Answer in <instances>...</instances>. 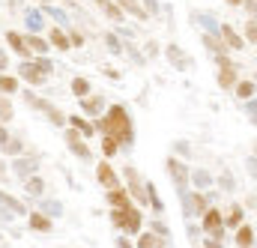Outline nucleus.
<instances>
[{
	"label": "nucleus",
	"instance_id": "f257e3e1",
	"mask_svg": "<svg viewBox=\"0 0 257 248\" xmlns=\"http://www.w3.org/2000/svg\"><path fill=\"white\" fill-rule=\"evenodd\" d=\"M102 135H108V138H114L117 144H123L128 147L132 141H135V126H132V117L126 114V108L123 105H111L108 111H105V117L99 120L96 126Z\"/></svg>",
	"mask_w": 257,
	"mask_h": 248
},
{
	"label": "nucleus",
	"instance_id": "f03ea898",
	"mask_svg": "<svg viewBox=\"0 0 257 248\" xmlns=\"http://www.w3.org/2000/svg\"><path fill=\"white\" fill-rule=\"evenodd\" d=\"M51 72H54V63L48 60L45 54H39L36 60L30 57V60H27V63H21V66H18V75H21L24 81H30L33 87H39V84H45Z\"/></svg>",
	"mask_w": 257,
	"mask_h": 248
},
{
	"label": "nucleus",
	"instance_id": "7ed1b4c3",
	"mask_svg": "<svg viewBox=\"0 0 257 248\" xmlns=\"http://www.w3.org/2000/svg\"><path fill=\"white\" fill-rule=\"evenodd\" d=\"M114 224L120 227V230H126V233H141V224H144V218H141V212L135 209V206H126V209H114Z\"/></svg>",
	"mask_w": 257,
	"mask_h": 248
},
{
	"label": "nucleus",
	"instance_id": "20e7f679",
	"mask_svg": "<svg viewBox=\"0 0 257 248\" xmlns=\"http://www.w3.org/2000/svg\"><path fill=\"white\" fill-rule=\"evenodd\" d=\"M215 63H218V87H221V90H230V87L239 81V69H236V63L230 60L227 54H218Z\"/></svg>",
	"mask_w": 257,
	"mask_h": 248
},
{
	"label": "nucleus",
	"instance_id": "39448f33",
	"mask_svg": "<svg viewBox=\"0 0 257 248\" xmlns=\"http://www.w3.org/2000/svg\"><path fill=\"white\" fill-rule=\"evenodd\" d=\"M200 230H206V233H209V236H215V239H224V218H221V209L206 206V209H203Z\"/></svg>",
	"mask_w": 257,
	"mask_h": 248
},
{
	"label": "nucleus",
	"instance_id": "423d86ee",
	"mask_svg": "<svg viewBox=\"0 0 257 248\" xmlns=\"http://www.w3.org/2000/svg\"><path fill=\"white\" fill-rule=\"evenodd\" d=\"M24 99H27V105L39 108V111H42V114H45V117H48L54 126H66V117L57 111V108H54V105H51V102H45V99H39V96H33V93H24Z\"/></svg>",
	"mask_w": 257,
	"mask_h": 248
},
{
	"label": "nucleus",
	"instance_id": "0eeeda50",
	"mask_svg": "<svg viewBox=\"0 0 257 248\" xmlns=\"http://www.w3.org/2000/svg\"><path fill=\"white\" fill-rule=\"evenodd\" d=\"M63 135H66V144H69V150H72V153H75V156H78L81 162H90V159H93V153H90V147L84 144V138H81V135H78V132H75L72 126L66 129Z\"/></svg>",
	"mask_w": 257,
	"mask_h": 248
},
{
	"label": "nucleus",
	"instance_id": "6e6552de",
	"mask_svg": "<svg viewBox=\"0 0 257 248\" xmlns=\"http://www.w3.org/2000/svg\"><path fill=\"white\" fill-rule=\"evenodd\" d=\"M165 54H168V60L174 63V69H180V72H189V69H192V57H189L180 45H168Z\"/></svg>",
	"mask_w": 257,
	"mask_h": 248
},
{
	"label": "nucleus",
	"instance_id": "1a4fd4ad",
	"mask_svg": "<svg viewBox=\"0 0 257 248\" xmlns=\"http://www.w3.org/2000/svg\"><path fill=\"white\" fill-rule=\"evenodd\" d=\"M218 36H221V42H224L227 48H233V51H242V48H245V39H242L230 24H221V27H218Z\"/></svg>",
	"mask_w": 257,
	"mask_h": 248
},
{
	"label": "nucleus",
	"instance_id": "9d476101",
	"mask_svg": "<svg viewBox=\"0 0 257 248\" xmlns=\"http://www.w3.org/2000/svg\"><path fill=\"white\" fill-rule=\"evenodd\" d=\"M168 171H171V177H174L177 188H186V186H189V168H186L180 159H168Z\"/></svg>",
	"mask_w": 257,
	"mask_h": 248
},
{
	"label": "nucleus",
	"instance_id": "9b49d317",
	"mask_svg": "<svg viewBox=\"0 0 257 248\" xmlns=\"http://www.w3.org/2000/svg\"><path fill=\"white\" fill-rule=\"evenodd\" d=\"M126 180H128V188H132V194H135L141 203H147V186H144L141 174H138L135 168H126Z\"/></svg>",
	"mask_w": 257,
	"mask_h": 248
},
{
	"label": "nucleus",
	"instance_id": "f8f14e48",
	"mask_svg": "<svg viewBox=\"0 0 257 248\" xmlns=\"http://www.w3.org/2000/svg\"><path fill=\"white\" fill-rule=\"evenodd\" d=\"M96 180L102 183V188H117L120 186V177L114 174V168H111L108 162H102V165L96 168Z\"/></svg>",
	"mask_w": 257,
	"mask_h": 248
},
{
	"label": "nucleus",
	"instance_id": "ddd939ff",
	"mask_svg": "<svg viewBox=\"0 0 257 248\" xmlns=\"http://www.w3.org/2000/svg\"><path fill=\"white\" fill-rule=\"evenodd\" d=\"M81 111L87 114V117H99L102 111H105V99L102 96H81Z\"/></svg>",
	"mask_w": 257,
	"mask_h": 248
},
{
	"label": "nucleus",
	"instance_id": "4468645a",
	"mask_svg": "<svg viewBox=\"0 0 257 248\" xmlns=\"http://www.w3.org/2000/svg\"><path fill=\"white\" fill-rule=\"evenodd\" d=\"M6 42H9V48H12L15 54H21L24 60H30V57H33V51L27 48V42H24V36H21V33L9 30V33H6Z\"/></svg>",
	"mask_w": 257,
	"mask_h": 248
},
{
	"label": "nucleus",
	"instance_id": "2eb2a0df",
	"mask_svg": "<svg viewBox=\"0 0 257 248\" xmlns=\"http://www.w3.org/2000/svg\"><path fill=\"white\" fill-rule=\"evenodd\" d=\"M27 224H30V230H39V233H48V230H54V221H51L45 212H30Z\"/></svg>",
	"mask_w": 257,
	"mask_h": 248
},
{
	"label": "nucleus",
	"instance_id": "dca6fc26",
	"mask_svg": "<svg viewBox=\"0 0 257 248\" xmlns=\"http://www.w3.org/2000/svg\"><path fill=\"white\" fill-rule=\"evenodd\" d=\"M108 203H111L114 209H126V206H132V197L126 194L123 186H117V188H108Z\"/></svg>",
	"mask_w": 257,
	"mask_h": 248
},
{
	"label": "nucleus",
	"instance_id": "f3484780",
	"mask_svg": "<svg viewBox=\"0 0 257 248\" xmlns=\"http://www.w3.org/2000/svg\"><path fill=\"white\" fill-rule=\"evenodd\" d=\"M66 123L72 126L75 132H81V138H93V135H96V126H93V123H87V120H84V117H78V114L66 117Z\"/></svg>",
	"mask_w": 257,
	"mask_h": 248
},
{
	"label": "nucleus",
	"instance_id": "a211bd4d",
	"mask_svg": "<svg viewBox=\"0 0 257 248\" xmlns=\"http://www.w3.org/2000/svg\"><path fill=\"white\" fill-rule=\"evenodd\" d=\"M183 203H186V212H189V215H192V212H203V209L209 206L206 197L197 194V191H194V194H183Z\"/></svg>",
	"mask_w": 257,
	"mask_h": 248
},
{
	"label": "nucleus",
	"instance_id": "6ab92c4d",
	"mask_svg": "<svg viewBox=\"0 0 257 248\" xmlns=\"http://www.w3.org/2000/svg\"><path fill=\"white\" fill-rule=\"evenodd\" d=\"M114 3H117V6H120L123 12H128V15H135L138 21H147V18H150V15H147V9H144L141 3H135V0H114Z\"/></svg>",
	"mask_w": 257,
	"mask_h": 248
},
{
	"label": "nucleus",
	"instance_id": "aec40b11",
	"mask_svg": "<svg viewBox=\"0 0 257 248\" xmlns=\"http://www.w3.org/2000/svg\"><path fill=\"white\" fill-rule=\"evenodd\" d=\"M24 42H27V48H30L33 54H48V48H51V45H48V39H42L39 33H27V36H24Z\"/></svg>",
	"mask_w": 257,
	"mask_h": 248
},
{
	"label": "nucleus",
	"instance_id": "412c9836",
	"mask_svg": "<svg viewBox=\"0 0 257 248\" xmlns=\"http://www.w3.org/2000/svg\"><path fill=\"white\" fill-rule=\"evenodd\" d=\"M96 6L105 12V18H111V21H123L126 15H123V9L114 3V0H96Z\"/></svg>",
	"mask_w": 257,
	"mask_h": 248
},
{
	"label": "nucleus",
	"instance_id": "4be33fe9",
	"mask_svg": "<svg viewBox=\"0 0 257 248\" xmlns=\"http://www.w3.org/2000/svg\"><path fill=\"white\" fill-rule=\"evenodd\" d=\"M48 45H54L57 51H69V48H72L66 30H60V27H51V33H48Z\"/></svg>",
	"mask_w": 257,
	"mask_h": 248
},
{
	"label": "nucleus",
	"instance_id": "5701e85b",
	"mask_svg": "<svg viewBox=\"0 0 257 248\" xmlns=\"http://www.w3.org/2000/svg\"><path fill=\"white\" fill-rule=\"evenodd\" d=\"M236 245L239 248L254 245V227H251V224H239V227H236Z\"/></svg>",
	"mask_w": 257,
	"mask_h": 248
},
{
	"label": "nucleus",
	"instance_id": "b1692460",
	"mask_svg": "<svg viewBox=\"0 0 257 248\" xmlns=\"http://www.w3.org/2000/svg\"><path fill=\"white\" fill-rule=\"evenodd\" d=\"M200 39H203V45H206V48H209V51H212L215 57L227 51V45H224V42H221V36H215V33H203Z\"/></svg>",
	"mask_w": 257,
	"mask_h": 248
},
{
	"label": "nucleus",
	"instance_id": "393cba45",
	"mask_svg": "<svg viewBox=\"0 0 257 248\" xmlns=\"http://www.w3.org/2000/svg\"><path fill=\"white\" fill-rule=\"evenodd\" d=\"M0 203H3V206H9V212H12V215H24V212H27V209H24V203H21L18 197L6 194V191H0Z\"/></svg>",
	"mask_w": 257,
	"mask_h": 248
},
{
	"label": "nucleus",
	"instance_id": "a878e982",
	"mask_svg": "<svg viewBox=\"0 0 257 248\" xmlns=\"http://www.w3.org/2000/svg\"><path fill=\"white\" fill-rule=\"evenodd\" d=\"M69 90H72V96H78V99H81V96H87V93H90V81H87V78H81V75H75V78H72V84H69Z\"/></svg>",
	"mask_w": 257,
	"mask_h": 248
},
{
	"label": "nucleus",
	"instance_id": "bb28decb",
	"mask_svg": "<svg viewBox=\"0 0 257 248\" xmlns=\"http://www.w3.org/2000/svg\"><path fill=\"white\" fill-rule=\"evenodd\" d=\"M42 188H45V183H42V177H36V174H30V177H24V191L27 194H42Z\"/></svg>",
	"mask_w": 257,
	"mask_h": 248
},
{
	"label": "nucleus",
	"instance_id": "cd10ccee",
	"mask_svg": "<svg viewBox=\"0 0 257 248\" xmlns=\"http://www.w3.org/2000/svg\"><path fill=\"white\" fill-rule=\"evenodd\" d=\"M233 90H236L239 99H254V81H236Z\"/></svg>",
	"mask_w": 257,
	"mask_h": 248
},
{
	"label": "nucleus",
	"instance_id": "c85d7f7f",
	"mask_svg": "<svg viewBox=\"0 0 257 248\" xmlns=\"http://www.w3.org/2000/svg\"><path fill=\"white\" fill-rule=\"evenodd\" d=\"M0 93H18V78H12V75H3L0 72Z\"/></svg>",
	"mask_w": 257,
	"mask_h": 248
},
{
	"label": "nucleus",
	"instance_id": "c756f323",
	"mask_svg": "<svg viewBox=\"0 0 257 248\" xmlns=\"http://www.w3.org/2000/svg\"><path fill=\"white\" fill-rule=\"evenodd\" d=\"M189 180H192V186H194V188H206V186H212V177H209L206 171H194V174H189Z\"/></svg>",
	"mask_w": 257,
	"mask_h": 248
},
{
	"label": "nucleus",
	"instance_id": "7c9ffc66",
	"mask_svg": "<svg viewBox=\"0 0 257 248\" xmlns=\"http://www.w3.org/2000/svg\"><path fill=\"white\" fill-rule=\"evenodd\" d=\"M138 248H162V239H159L156 233H141V239H138Z\"/></svg>",
	"mask_w": 257,
	"mask_h": 248
},
{
	"label": "nucleus",
	"instance_id": "2f4dec72",
	"mask_svg": "<svg viewBox=\"0 0 257 248\" xmlns=\"http://www.w3.org/2000/svg\"><path fill=\"white\" fill-rule=\"evenodd\" d=\"M27 30L39 33L42 30V12H27Z\"/></svg>",
	"mask_w": 257,
	"mask_h": 248
},
{
	"label": "nucleus",
	"instance_id": "473e14b6",
	"mask_svg": "<svg viewBox=\"0 0 257 248\" xmlns=\"http://www.w3.org/2000/svg\"><path fill=\"white\" fill-rule=\"evenodd\" d=\"M105 45H108V51L123 54V42H120V36H117V33H105Z\"/></svg>",
	"mask_w": 257,
	"mask_h": 248
},
{
	"label": "nucleus",
	"instance_id": "72a5a7b5",
	"mask_svg": "<svg viewBox=\"0 0 257 248\" xmlns=\"http://www.w3.org/2000/svg\"><path fill=\"white\" fill-rule=\"evenodd\" d=\"M15 171H18L21 177H30V174L36 171V162H27V159H18V162H15Z\"/></svg>",
	"mask_w": 257,
	"mask_h": 248
},
{
	"label": "nucleus",
	"instance_id": "f704fd0d",
	"mask_svg": "<svg viewBox=\"0 0 257 248\" xmlns=\"http://www.w3.org/2000/svg\"><path fill=\"white\" fill-rule=\"evenodd\" d=\"M102 150H105V156H114V153L120 150V144H117L114 138H108V135H102Z\"/></svg>",
	"mask_w": 257,
	"mask_h": 248
},
{
	"label": "nucleus",
	"instance_id": "c9c22d12",
	"mask_svg": "<svg viewBox=\"0 0 257 248\" xmlns=\"http://www.w3.org/2000/svg\"><path fill=\"white\" fill-rule=\"evenodd\" d=\"M66 36H69V45H72V48H81V45H84V42H87V39H84V33H81V30H69V33H66Z\"/></svg>",
	"mask_w": 257,
	"mask_h": 248
},
{
	"label": "nucleus",
	"instance_id": "e433bc0d",
	"mask_svg": "<svg viewBox=\"0 0 257 248\" xmlns=\"http://www.w3.org/2000/svg\"><path fill=\"white\" fill-rule=\"evenodd\" d=\"M245 36H248V39H245L248 45H254L257 42V21L254 18H248V24H245Z\"/></svg>",
	"mask_w": 257,
	"mask_h": 248
},
{
	"label": "nucleus",
	"instance_id": "4c0bfd02",
	"mask_svg": "<svg viewBox=\"0 0 257 248\" xmlns=\"http://www.w3.org/2000/svg\"><path fill=\"white\" fill-rule=\"evenodd\" d=\"M12 120V105L6 99H0V123H9Z\"/></svg>",
	"mask_w": 257,
	"mask_h": 248
},
{
	"label": "nucleus",
	"instance_id": "58836bf2",
	"mask_svg": "<svg viewBox=\"0 0 257 248\" xmlns=\"http://www.w3.org/2000/svg\"><path fill=\"white\" fill-rule=\"evenodd\" d=\"M239 218H242V206H233V209H230V215H227V224H233V227H236V224H239Z\"/></svg>",
	"mask_w": 257,
	"mask_h": 248
},
{
	"label": "nucleus",
	"instance_id": "ea45409f",
	"mask_svg": "<svg viewBox=\"0 0 257 248\" xmlns=\"http://www.w3.org/2000/svg\"><path fill=\"white\" fill-rule=\"evenodd\" d=\"M144 9H147L150 18H156L159 15V0H144Z\"/></svg>",
	"mask_w": 257,
	"mask_h": 248
},
{
	"label": "nucleus",
	"instance_id": "a19ab883",
	"mask_svg": "<svg viewBox=\"0 0 257 248\" xmlns=\"http://www.w3.org/2000/svg\"><path fill=\"white\" fill-rule=\"evenodd\" d=\"M42 12H45V15H51V18H57V21H66V12H63V9H54V6H45Z\"/></svg>",
	"mask_w": 257,
	"mask_h": 248
},
{
	"label": "nucleus",
	"instance_id": "79ce46f5",
	"mask_svg": "<svg viewBox=\"0 0 257 248\" xmlns=\"http://www.w3.org/2000/svg\"><path fill=\"white\" fill-rule=\"evenodd\" d=\"M153 230H156V236H162V239H165V236L171 233V230H168V227H165L162 221H156V224H153Z\"/></svg>",
	"mask_w": 257,
	"mask_h": 248
},
{
	"label": "nucleus",
	"instance_id": "37998d69",
	"mask_svg": "<svg viewBox=\"0 0 257 248\" xmlns=\"http://www.w3.org/2000/svg\"><path fill=\"white\" fill-rule=\"evenodd\" d=\"M9 138H12V135L6 132V126L0 123V147H6V144H9Z\"/></svg>",
	"mask_w": 257,
	"mask_h": 248
},
{
	"label": "nucleus",
	"instance_id": "c03bdc74",
	"mask_svg": "<svg viewBox=\"0 0 257 248\" xmlns=\"http://www.w3.org/2000/svg\"><path fill=\"white\" fill-rule=\"evenodd\" d=\"M203 248H224V242H221V239H215V236H212V239H206V242H203Z\"/></svg>",
	"mask_w": 257,
	"mask_h": 248
},
{
	"label": "nucleus",
	"instance_id": "a18cd8bd",
	"mask_svg": "<svg viewBox=\"0 0 257 248\" xmlns=\"http://www.w3.org/2000/svg\"><path fill=\"white\" fill-rule=\"evenodd\" d=\"M6 66H9V54L0 48V72H6Z\"/></svg>",
	"mask_w": 257,
	"mask_h": 248
},
{
	"label": "nucleus",
	"instance_id": "49530a36",
	"mask_svg": "<svg viewBox=\"0 0 257 248\" xmlns=\"http://www.w3.org/2000/svg\"><path fill=\"white\" fill-rule=\"evenodd\" d=\"M45 209H48V212H54V215H57V212H60V203H45Z\"/></svg>",
	"mask_w": 257,
	"mask_h": 248
},
{
	"label": "nucleus",
	"instance_id": "de8ad7c7",
	"mask_svg": "<svg viewBox=\"0 0 257 248\" xmlns=\"http://www.w3.org/2000/svg\"><path fill=\"white\" fill-rule=\"evenodd\" d=\"M117 248H135V245H132V242H126V236H120V239H117Z\"/></svg>",
	"mask_w": 257,
	"mask_h": 248
},
{
	"label": "nucleus",
	"instance_id": "09e8293b",
	"mask_svg": "<svg viewBox=\"0 0 257 248\" xmlns=\"http://www.w3.org/2000/svg\"><path fill=\"white\" fill-rule=\"evenodd\" d=\"M3 174H6V162L0 159V177H3Z\"/></svg>",
	"mask_w": 257,
	"mask_h": 248
},
{
	"label": "nucleus",
	"instance_id": "8fccbe9b",
	"mask_svg": "<svg viewBox=\"0 0 257 248\" xmlns=\"http://www.w3.org/2000/svg\"><path fill=\"white\" fill-rule=\"evenodd\" d=\"M227 3H230V6H239V3H242V0H227Z\"/></svg>",
	"mask_w": 257,
	"mask_h": 248
},
{
	"label": "nucleus",
	"instance_id": "3c124183",
	"mask_svg": "<svg viewBox=\"0 0 257 248\" xmlns=\"http://www.w3.org/2000/svg\"><path fill=\"white\" fill-rule=\"evenodd\" d=\"M194 248H197V245H194Z\"/></svg>",
	"mask_w": 257,
	"mask_h": 248
}]
</instances>
